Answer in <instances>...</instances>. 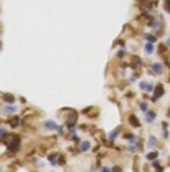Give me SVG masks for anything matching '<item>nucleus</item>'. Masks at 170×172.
<instances>
[{"instance_id": "1a4fd4ad", "label": "nucleus", "mask_w": 170, "mask_h": 172, "mask_svg": "<svg viewBox=\"0 0 170 172\" xmlns=\"http://www.w3.org/2000/svg\"><path fill=\"white\" fill-rule=\"evenodd\" d=\"M2 98H4V101H5V103H8V104L15 103V96H13V94H2Z\"/></svg>"}, {"instance_id": "f3484780", "label": "nucleus", "mask_w": 170, "mask_h": 172, "mask_svg": "<svg viewBox=\"0 0 170 172\" xmlns=\"http://www.w3.org/2000/svg\"><path fill=\"white\" fill-rule=\"evenodd\" d=\"M8 136V133H7V129H4L2 126H0V141H4L5 137Z\"/></svg>"}, {"instance_id": "7ed1b4c3", "label": "nucleus", "mask_w": 170, "mask_h": 172, "mask_svg": "<svg viewBox=\"0 0 170 172\" xmlns=\"http://www.w3.org/2000/svg\"><path fill=\"white\" fill-rule=\"evenodd\" d=\"M150 71H152L150 75H154V76H160V75L163 73V66H162L160 63H154V64H152V68H150Z\"/></svg>"}, {"instance_id": "39448f33", "label": "nucleus", "mask_w": 170, "mask_h": 172, "mask_svg": "<svg viewBox=\"0 0 170 172\" xmlns=\"http://www.w3.org/2000/svg\"><path fill=\"white\" fill-rule=\"evenodd\" d=\"M76 119H78V113H69V116H68V119H66V126L69 128V126H75L76 124Z\"/></svg>"}, {"instance_id": "4468645a", "label": "nucleus", "mask_w": 170, "mask_h": 172, "mask_svg": "<svg viewBox=\"0 0 170 172\" xmlns=\"http://www.w3.org/2000/svg\"><path fill=\"white\" fill-rule=\"evenodd\" d=\"M157 157H159V152H157V150H152V152L147 154V159H149V161H155Z\"/></svg>"}, {"instance_id": "dca6fc26", "label": "nucleus", "mask_w": 170, "mask_h": 172, "mask_svg": "<svg viewBox=\"0 0 170 172\" xmlns=\"http://www.w3.org/2000/svg\"><path fill=\"white\" fill-rule=\"evenodd\" d=\"M10 124H12V128H18V124H20V118H17V116H15V118H12L10 119Z\"/></svg>"}, {"instance_id": "ddd939ff", "label": "nucleus", "mask_w": 170, "mask_h": 172, "mask_svg": "<svg viewBox=\"0 0 170 172\" xmlns=\"http://www.w3.org/2000/svg\"><path fill=\"white\" fill-rule=\"evenodd\" d=\"M131 64L134 66V68H139V66L142 64V60H139L137 56H134V58H132V61H131Z\"/></svg>"}, {"instance_id": "a211bd4d", "label": "nucleus", "mask_w": 170, "mask_h": 172, "mask_svg": "<svg viewBox=\"0 0 170 172\" xmlns=\"http://www.w3.org/2000/svg\"><path fill=\"white\" fill-rule=\"evenodd\" d=\"M155 146H157V137L150 136L149 137V147H155Z\"/></svg>"}, {"instance_id": "f257e3e1", "label": "nucleus", "mask_w": 170, "mask_h": 172, "mask_svg": "<svg viewBox=\"0 0 170 172\" xmlns=\"http://www.w3.org/2000/svg\"><path fill=\"white\" fill-rule=\"evenodd\" d=\"M20 136H10V139L7 141V150L10 152V154H17L18 149H20Z\"/></svg>"}, {"instance_id": "9b49d317", "label": "nucleus", "mask_w": 170, "mask_h": 172, "mask_svg": "<svg viewBox=\"0 0 170 172\" xmlns=\"http://www.w3.org/2000/svg\"><path fill=\"white\" fill-rule=\"evenodd\" d=\"M4 113H7V114H13V113H17V108H15L13 104H10V106H5V108H4Z\"/></svg>"}, {"instance_id": "6ab92c4d", "label": "nucleus", "mask_w": 170, "mask_h": 172, "mask_svg": "<svg viewBox=\"0 0 170 172\" xmlns=\"http://www.w3.org/2000/svg\"><path fill=\"white\" fill-rule=\"evenodd\" d=\"M165 10L170 13V0H165Z\"/></svg>"}, {"instance_id": "20e7f679", "label": "nucleus", "mask_w": 170, "mask_h": 172, "mask_svg": "<svg viewBox=\"0 0 170 172\" xmlns=\"http://www.w3.org/2000/svg\"><path fill=\"white\" fill-rule=\"evenodd\" d=\"M155 119H157V113L155 111H149V109L145 111V121L149 122V124H152Z\"/></svg>"}, {"instance_id": "0eeeda50", "label": "nucleus", "mask_w": 170, "mask_h": 172, "mask_svg": "<svg viewBox=\"0 0 170 172\" xmlns=\"http://www.w3.org/2000/svg\"><path fill=\"white\" fill-rule=\"evenodd\" d=\"M45 128L48 129V131H56L58 124L55 121H45Z\"/></svg>"}, {"instance_id": "2eb2a0df", "label": "nucleus", "mask_w": 170, "mask_h": 172, "mask_svg": "<svg viewBox=\"0 0 170 172\" xmlns=\"http://www.w3.org/2000/svg\"><path fill=\"white\" fill-rule=\"evenodd\" d=\"M145 53H147V55L154 53V43H147V45H145Z\"/></svg>"}, {"instance_id": "412c9836", "label": "nucleus", "mask_w": 170, "mask_h": 172, "mask_svg": "<svg viewBox=\"0 0 170 172\" xmlns=\"http://www.w3.org/2000/svg\"><path fill=\"white\" fill-rule=\"evenodd\" d=\"M101 172H111L109 167H101Z\"/></svg>"}, {"instance_id": "4be33fe9", "label": "nucleus", "mask_w": 170, "mask_h": 172, "mask_svg": "<svg viewBox=\"0 0 170 172\" xmlns=\"http://www.w3.org/2000/svg\"><path fill=\"white\" fill-rule=\"evenodd\" d=\"M129 152H135V146H131V147H129Z\"/></svg>"}, {"instance_id": "f8f14e48", "label": "nucleus", "mask_w": 170, "mask_h": 172, "mask_svg": "<svg viewBox=\"0 0 170 172\" xmlns=\"http://www.w3.org/2000/svg\"><path fill=\"white\" fill-rule=\"evenodd\" d=\"M119 133H120V128H117V129H116V131H112V133H111V134H109V137H107V139H109V141H111V142H112V141H114V139H116V137H117V136H119Z\"/></svg>"}, {"instance_id": "423d86ee", "label": "nucleus", "mask_w": 170, "mask_h": 172, "mask_svg": "<svg viewBox=\"0 0 170 172\" xmlns=\"http://www.w3.org/2000/svg\"><path fill=\"white\" fill-rule=\"evenodd\" d=\"M89 149H91V142H89V141H83V142L79 144V150H81V152H88Z\"/></svg>"}, {"instance_id": "f03ea898", "label": "nucleus", "mask_w": 170, "mask_h": 172, "mask_svg": "<svg viewBox=\"0 0 170 172\" xmlns=\"http://www.w3.org/2000/svg\"><path fill=\"white\" fill-rule=\"evenodd\" d=\"M163 94V86L162 85H155L154 86V94H152V101H159V98Z\"/></svg>"}, {"instance_id": "9d476101", "label": "nucleus", "mask_w": 170, "mask_h": 172, "mask_svg": "<svg viewBox=\"0 0 170 172\" xmlns=\"http://www.w3.org/2000/svg\"><path fill=\"white\" fill-rule=\"evenodd\" d=\"M124 137L127 139V142H129V144H137V137H135L134 134H131V133L127 134V133H126V136H124Z\"/></svg>"}, {"instance_id": "aec40b11", "label": "nucleus", "mask_w": 170, "mask_h": 172, "mask_svg": "<svg viewBox=\"0 0 170 172\" xmlns=\"http://www.w3.org/2000/svg\"><path fill=\"white\" fill-rule=\"evenodd\" d=\"M140 109L142 111H147V103H140Z\"/></svg>"}, {"instance_id": "6e6552de", "label": "nucleus", "mask_w": 170, "mask_h": 172, "mask_svg": "<svg viewBox=\"0 0 170 172\" xmlns=\"http://www.w3.org/2000/svg\"><path fill=\"white\" fill-rule=\"evenodd\" d=\"M129 122L132 124V128H140V122L137 121V118H135L134 114H131V116H129Z\"/></svg>"}]
</instances>
